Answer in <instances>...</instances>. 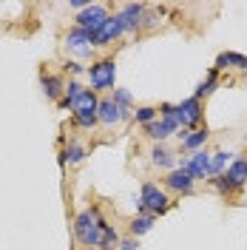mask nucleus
Masks as SVG:
<instances>
[{
    "instance_id": "15",
    "label": "nucleus",
    "mask_w": 247,
    "mask_h": 250,
    "mask_svg": "<svg viewBox=\"0 0 247 250\" xmlns=\"http://www.w3.org/2000/svg\"><path fill=\"white\" fill-rule=\"evenodd\" d=\"M179 140H182V151H193V154H196L202 145L207 142V131H187Z\"/></svg>"
},
{
    "instance_id": "24",
    "label": "nucleus",
    "mask_w": 247,
    "mask_h": 250,
    "mask_svg": "<svg viewBox=\"0 0 247 250\" xmlns=\"http://www.w3.org/2000/svg\"><path fill=\"white\" fill-rule=\"evenodd\" d=\"M213 88H216V71H210V77L205 80V83H202L199 88H196V94H193V97H196V100H202V97L213 94Z\"/></svg>"
},
{
    "instance_id": "13",
    "label": "nucleus",
    "mask_w": 247,
    "mask_h": 250,
    "mask_svg": "<svg viewBox=\"0 0 247 250\" xmlns=\"http://www.w3.org/2000/svg\"><path fill=\"white\" fill-rule=\"evenodd\" d=\"M97 105H100V97H97V91H85L80 94V100L71 105V111L74 114H97Z\"/></svg>"
},
{
    "instance_id": "26",
    "label": "nucleus",
    "mask_w": 247,
    "mask_h": 250,
    "mask_svg": "<svg viewBox=\"0 0 247 250\" xmlns=\"http://www.w3.org/2000/svg\"><path fill=\"white\" fill-rule=\"evenodd\" d=\"M139 245H137V239H125V242H120V248L117 250H137Z\"/></svg>"
},
{
    "instance_id": "11",
    "label": "nucleus",
    "mask_w": 247,
    "mask_h": 250,
    "mask_svg": "<svg viewBox=\"0 0 247 250\" xmlns=\"http://www.w3.org/2000/svg\"><path fill=\"white\" fill-rule=\"evenodd\" d=\"M165 188L179 190V193H190V190H193V176L187 171H182V168H173V171L165 176Z\"/></svg>"
},
{
    "instance_id": "27",
    "label": "nucleus",
    "mask_w": 247,
    "mask_h": 250,
    "mask_svg": "<svg viewBox=\"0 0 247 250\" xmlns=\"http://www.w3.org/2000/svg\"><path fill=\"white\" fill-rule=\"evenodd\" d=\"M68 68H71V74H82V65L80 62H68Z\"/></svg>"
},
{
    "instance_id": "1",
    "label": "nucleus",
    "mask_w": 247,
    "mask_h": 250,
    "mask_svg": "<svg viewBox=\"0 0 247 250\" xmlns=\"http://www.w3.org/2000/svg\"><path fill=\"white\" fill-rule=\"evenodd\" d=\"M103 228H105V222H103V216H100L97 208L80 210L77 219H74V236H77L80 245H85V248H100Z\"/></svg>"
},
{
    "instance_id": "3",
    "label": "nucleus",
    "mask_w": 247,
    "mask_h": 250,
    "mask_svg": "<svg viewBox=\"0 0 247 250\" xmlns=\"http://www.w3.org/2000/svg\"><path fill=\"white\" fill-rule=\"evenodd\" d=\"M85 74H88V80H91V91L114 88V80H117V62L114 60H100V62H94Z\"/></svg>"
},
{
    "instance_id": "12",
    "label": "nucleus",
    "mask_w": 247,
    "mask_h": 250,
    "mask_svg": "<svg viewBox=\"0 0 247 250\" xmlns=\"http://www.w3.org/2000/svg\"><path fill=\"white\" fill-rule=\"evenodd\" d=\"M40 85H43V91H46L48 100H60V94H65V83L60 77H54V74H40Z\"/></svg>"
},
{
    "instance_id": "21",
    "label": "nucleus",
    "mask_w": 247,
    "mask_h": 250,
    "mask_svg": "<svg viewBox=\"0 0 247 250\" xmlns=\"http://www.w3.org/2000/svg\"><path fill=\"white\" fill-rule=\"evenodd\" d=\"M227 156H233V154H225V151H219V154L210 156V176H222L225 165H227Z\"/></svg>"
},
{
    "instance_id": "19",
    "label": "nucleus",
    "mask_w": 247,
    "mask_h": 250,
    "mask_svg": "<svg viewBox=\"0 0 247 250\" xmlns=\"http://www.w3.org/2000/svg\"><path fill=\"white\" fill-rule=\"evenodd\" d=\"M151 228H154V216H151V213H139V216H134V222H131V233L134 236L148 233Z\"/></svg>"
},
{
    "instance_id": "23",
    "label": "nucleus",
    "mask_w": 247,
    "mask_h": 250,
    "mask_svg": "<svg viewBox=\"0 0 247 250\" xmlns=\"http://www.w3.org/2000/svg\"><path fill=\"white\" fill-rule=\"evenodd\" d=\"M156 114H159V111H156V108H151V105H142V108H137V111H134L137 123H142V125L154 123V120H156Z\"/></svg>"
},
{
    "instance_id": "9",
    "label": "nucleus",
    "mask_w": 247,
    "mask_h": 250,
    "mask_svg": "<svg viewBox=\"0 0 247 250\" xmlns=\"http://www.w3.org/2000/svg\"><path fill=\"white\" fill-rule=\"evenodd\" d=\"M176 131H179V125H176L173 117H162V120H154V123L145 125V134H148L151 140H156V142L168 140L170 134H176Z\"/></svg>"
},
{
    "instance_id": "7",
    "label": "nucleus",
    "mask_w": 247,
    "mask_h": 250,
    "mask_svg": "<svg viewBox=\"0 0 247 250\" xmlns=\"http://www.w3.org/2000/svg\"><path fill=\"white\" fill-rule=\"evenodd\" d=\"M120 34H125L120 15H114V17L108 15V20L103 23V29L97 31V34H91V46H108V43H114Z\"/></svg>"
},
{
    "instance_id": "8",
    "label": "nucleus",
    "mask_w": 247,
    "mask_h": 250,
    "mask_svg": "<svg viewBox=\"0 0 247 250\" xmlns=\"http://www.w3.org/2000/svg\"><path fill=\"white\" fill-rule=\"evenodd\" d=\"M125 117H128V111L120 108L111 97H105V100H100V105H97V120L103 125H114V123H123Z\"/></svg>"
},
{
    "instance_id": "22",
    "label": "nucleus",
    "mask_w": 247,
    "mask_h": 250,
    "mask_svg": "<svg viewBox=\"0 0 247 250\" xmlns=\"http://www.w3.org/2000/svg\"><path fill=\"white\" fill-rule=\"evenodd\" d=\"M120 108H125V111H131L134 108V97H131V91H125V88H114V97H111Z\"/></svg>"
},
{
    "instance_id": "10",
    "label": "nucleus",
    "mask_w": 247,
    "mask_h": 250,
    "mask_svg": "<svg viewBox=\"0 0 247 250\" xmlns=\"http://www.w3.org/2000/svg\"><path fill=\"white\" fill-rule=\"evenodd\" d=\"M142 15H145V6H142V3H128V6H123V12H120L123 29L125 31H139Z\"/></svg>"
},
{
    "instance_id": "2",
    "label": "nucleus",
    "mask_w": 247,
    "mask_h": 250,
    "mask_svg": "<svg viewBox=\"0 0 247 250\" xmlns=\"http://www.w3.org/2000/svg\"><path fill=\"white\" fill-rule=\"evenodd\" d=\"M168 196H165V190H159V185L154 182H145L142 190H139V199H137V210L139 213H162V210H168Z\"/></svg>"
},
{
    "instance_id": "6",
    "label": "nucleus",
    "mask_w": 247,
    "mask_h": 250,
    "mask_svg": "<svg viewBox=\"0 0 247 250\" xmlns=\"http://www.w3.org/2000/svg\"><path fill=\"white\" fill-rule=\"evenodd\" d=\"M62 46H65V51H71V54H77V57H88L91 48H94L91 46V34L77 29V26L65 34V43H62Z\"/></svg>"
},
{
    "instance_id": "14",
    "label": "nucleus",
    "mask_w": 247,
    "mask_h": 250,
    "mask_svg": "<svg viewBox=\"0 0 247 250\" xmlns=\"http://www.w3.org/2000/svg\"><path fill=\"white\" fill-rule=\"evenodd\" d=\"M225 176H227V182L239 190V188L247 182V159H236V162H230V168H227Z\"/></svg>"
},
{
    "instance_id": "17",
    "label": "nucleus",
    "mask_w": 247,
    "mask_h": 250,
    "mask_svg": "<svg viewBox=\"0 0 247 250\" xmlns=\"http://www.w3.org/2000/svg\"><path fill=\"white\" fill-rule=\"evenodd\" d=\"M151 162H154L156 168H176V156L170 154L168 148H162V145H156L154 151H151Z\"/></svg>"
},
{
    "instance_id": "18",
    "label": "nucleus",
    "mask_w": 247,
    "mask_h": 250,
    "mask_svg": "<svg viewBox=\"0 0 247 250\" xmlns=\"http://www.w3.org/2000/svg\"><path fill=\"white\" fill-rule=\"evenodd\" d=\"M85 91V88H82V85H80L77 80H68V83H65V97H62L60 100V108H71V105H74V103H77L80 100V94Z\"/></svg>"
},
{
    "instance_id": "25",
    "label": "nucleus",
    "mask_w": 247,
    "mask_h": 250,
    "mask_svg": "<svg viewBox=\"0 0 247 250\" xmlns=\"http://www.w3.org/2000/svg\"><path fill=\"white\" fill-rule=\"evenodd\" d=\"M154 26H159V15H142V23H139V29H154Z\"/></svg>"
},
{
    "instance_id": "20",
    "label": "nucleus",
    "mask_w": 247,
    "mask_h": 250,
    "mask_svg": "<svg viewBox=\"0 0 247 250\" xmlns=\"http://www.w3.org/2000/svg\"><path fill=\"white\" fill-rule=\"evenodd\" d=\"M62 154H65V162H71V165H80V162L85 159V148H82L80 142H68V148H65Z\"/></svg>"
},
{
    "instance_id": "4",
    "label": "nucleus",
    "mask_w": 247,
    "mask_h": 250,
    "mask_svg": "<svg viewBox=\"0 0 247 250\" xmlns=\"http://www.w3.org/2000/svg\"><path fill=\"white\" fill-rule=\"evenodd\" d=\"M108 20V12H105V6H85L82 12L77 15V29L88 31V34H97V31L103 29V23Z\"/></svg>"
},
{
    "instance_id": "5",
    "label": "nucleus",
    "mask_w": 247,
    "mask_h": 250,
    "mask_svg": "<svg viewBox=\"0 0 247 250\" xmlns=\"http://www.w3.org/2000/svg\"><path fill=\"white\" fill-rule=\"evenodd\" d=\"M173 120L176 125H182V128H190V125H196L202 120V105L196 97H190L185 103H179V105H173Z\"/></svg>"
},
{
    "instance_id": "16",
    "label": "nucleus",
    "mask_w": 247,
    "mask_h": 250,
    "mask_svg": "<svg viewBox=\"0 0 247 250\" xmlns=\"http://www.w3.org/2000/svg\"><path fill=\"white\" fill-rule=\"evenodd\" d=\"M227 65H236V68H245L247 71V57L245 54H236V51H222L216 57V68H227Z\"/></svg>"
}]
</instances>
